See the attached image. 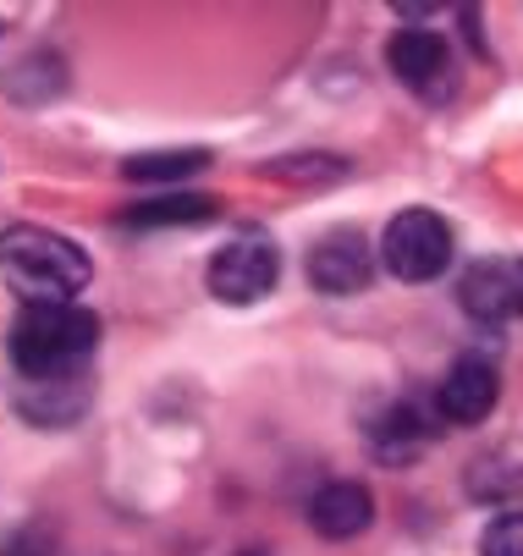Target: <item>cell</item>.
Segmentation results:
<instances>
[{"label":"cell","instance_id":"obj_1","mask_svg":"<svg viewBox=\"0 0 523 556\" xmlns=\"http://www.w3.org/2000/svg\"><path fill=\"white\" fill-rule=\"evenodd\" d=\"M100 342V320L78 303H28L17 314V331H12V364L39 380V386H55L66 375H78L89 364Z\"/></svg>","mask_w":523,"mask_h":556},{"label":"cell","instance_id":"obj_2","mask_svg":"<svg viewBox=\"0 0 523 556\" xmlns=\"http://www.w3.org/2000/svg\"><path fill=\"white\" fill-rule=\"evenodd\" d=\"M0 270H7V281L34 303H72L94 276L89 254L78 243H66L61 231H44V226L0 231Z\"/></svg>","mask_w":523,"mask_h":556},{"label":"cell","instance_id":"obj_3","mask_svg":"<svg viewBox=\"0 0 523 556\" xmlns=\"http://www.w3.org/2000/svg\"><path fill=\"white\" fill-rule=\"evenodd\" d=\"M381 265L397 281H435L446 265H452V226H446L435 210H403L386 220L381 231Z\"/></svg>","mask_w":523,"mask_h":556},{"label":"cell","instance_id":"obj_4","mask_svg":"<svg viewBox=\"0 0 523 556\" xmlns=\"http://www.w3.org/2000/svg\"><path fill=\"white\" fill-rule=\"evenodd\" d=\"M276 276H281V254L259 231L232 237V243L215 249V260H209V292L220 303H259L276 287Z\"/></svg>","mask_w":523,"mask_h":556},{"label":"cell","instance_id":"obj_5","mask_svg":"<svg viewBox=\"0 0 523 556\" xmlns=\"http://www.w3.org/2000/svg\"><path fill=\"white\" fill-rule=\"evenodd\" d=\"M458 303L485 326H507V320H523V260L512 254H496V260H480L463 270L458 281Z\"/></svg>","mask_w":523,"mask_h":556},{"label":"cell","instance_id":"obj_6","mask_svg":"<svg viewBox=\"0 0 523 556\" xmlns=\"http://www.w3.org/2000/svg\"><path fill=\"white\" fill-rule=\"evenodd\" d=\"M309 281L331 298H347V292H363L375 281V249H369L363 231H326L320 243L309 249Z\"/></svg>","mask_w":523,"mask_h":556},{"label":"cell","instance_id":"obj_7","mask_svg":"<svg viewBox=\"0 0 523 556\" xmlns=\"http://www.w3.org/2000/svg\"><path fill=\"white\" fill-rule=\"evenodd\" d=\"M496 396H501L496 364L458 358L435 386V419H446V425H485L496 414Z\"/></svg>","mask_w":523,"mask_h":556},{"label":"cell","instance_id":"obj_8","mask_svg":"<svg viewBox=\"0 0 523 556\" xmlns=\"http://www.w3.org/2000/svg\"><path fill=\"white\" fill-rule=\"evenodd\" d=\"M435 441V419L419 403H392L375 425H369V457L386 463V468H408L430 452Z\"/></svg>","mask_w":523,"mask_h":556},{"label":"cell","instance_id":"obj_9","mask_svg":"<svg viewBox=\"0 0 523 556\" xmlns=\"http://www.w3.org/2000/svg\"><path fill=\"white\" fill-rule=\"evenodd\" d=\"M309 523L326 540H358L369 523H375V496H369L358 480H326L309 496Z\"/></svg>","mask_w":523,"mask_h":556},{"label":"cell","instance_id":"obj_10","mask_svg":"<svg viewBox=\"0 0 523 556\" xmlns=\"http://www.w3.org/2000/svg\"><path fill=\"white\" fill-rule=\"evenodd\" d=\"M386 66L403 77L408 89H435L446 77V39L430 28H403L386 45Z\"/></svg>","mask_w":523,"mask_h":556},{"label":"cell","instance_id":"obj_11","mask_svg":"<svg viewBox=\"0 0 523 556\" xmlns=\"http://www.w3.org/2000/svg\"><path fill=\"white\" fill-rule=\"evenodd\" d=\"M220 215V204L209 193H166V199H149V204H132L122 220L132 231H161V226H209Z\"/></svg>","mask_w":523,"mask_h":556},{"label":"cell","instance_id":"obj_12","mask_svg":"<svg viewBox=\"0 0 523 556\" xmlns=\"http://www.w3.org/2000/svg\"><path fill=\"white\" fill-rule=\"evenodd\" d=\"M209 166L204 149H177V154H132L122 166L127 182H182V177H199Z\"/></svg>","mask_w":523,"mask_h":556},{"label":"cell","instance_id":"obj_13","mask_svg":"<svg viewBox=\"0 0 523 556\" xmlns=\"http://www.w3.org/2000/svg\"><path fill=\"white\" fill-rule=\"evenodd\" d=\"M480 556H523V513H501L480 534Z\"/></svg>","mask_w":523,"mask_h":556}]
</instances>
